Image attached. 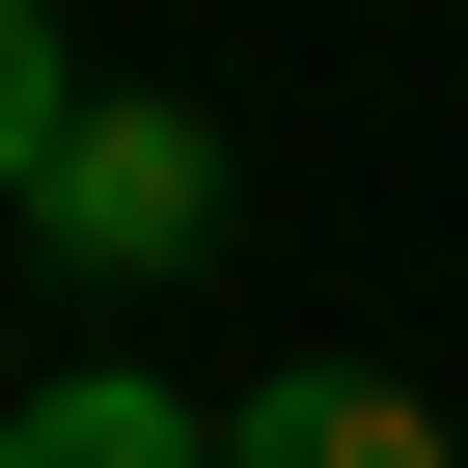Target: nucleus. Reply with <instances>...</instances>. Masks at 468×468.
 I'll use <instances>...</instances> for the list:
<instances>
[{
	"instance_id": "1",
	"label": "nucleus",
	"mask_w": 468,
	"mask_h": 468,
	"mask_svg": "<svg viewBox=\"0 0 468 468\" xmlns=\"http://www.w3.org/2000/svg\"><path fill=\"white\" fill-rule=\"evenodd\" d=\"M220 111H165V83H83V138L28 165V220H56V276H193L220 249Z\"/></svg>"
},
{
	"instance_id": "2",
	"label": "nucleus",
	"mask_w": 468,
	"mask_h": 468,
	"mask_svg": "<svg viewBox=\"0 0 468 468\" xmlns=\"http://www.w3.org/2000/svg\"><path fill=\"white\" fill-rule=\"evenodd\" d=\"M220 468H468V413H413L358 358H276V386H220Z\"/></svg>"
},
{
	"instance_id": "3",
	"label": "nucleus",
	"mask_w": 468,
	"mask_h": 468,
	"mask_svg": "<svg viewBox=\"0 0 468 468\" xmlns=\"http://www.w3.org/2000/svg\"><path fill=\"white\" fill-rule=\"evenodd\" d=\"M0 468H220V441H193L138 358H83V386H28V413H0Z\"/></svg>"
},
{
	"instance_id": "4",
	"label": "nucleus",
	"mask_w": 468,
	"mask_h": 468,
	"mask_svg": "<svg viewBox=\"0 0 468 468\" xmlns=\"http://www.w3.org/2000/svg\"><path fill=\"white\" fill-rule=\"evenodd\" d=\"M56 138H83V56H56V0H0V220H28Z\"/></svg>"
}]
</instances>
